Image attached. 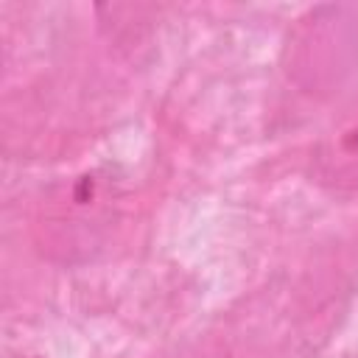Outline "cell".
<instances>
[{
    "mask_svg": "<svg viewBox=\"0 0 358 358\" xmlns=\"http://www.w3.org/2000/svg\"><path fill=\"white\" fill-rule=\"evenodd\" d=\"M117 207V185L109 173L87 171L53 190L45 207L42 249L59 260H78L101 246Z\"/></svg>",
    "mask_w": 358,
    "mask_h": 358,
    "instance_id": "cell-1",
    "label": "cell"
},
{
    "mask_svg": "<svg viewBox=\"0 0 358 358\" xmlns=\"http://www.w3.org/2000/svg\"><path fill=\"white\" fill-rule=\"evenodd\" d=\"M176 358H229V347H227L221 338L204 336V338H199V341L185 344Z\"/></svg>",
    "mask_w": 358,
    "mask_h": 358,
    "instance_id": "cell-3",
    "label": "cell"
},
{
    "mask_svg": "<svg viewBox=\"0 0 358 358\" xmlns=\"http://www.w3.org/2000/svg\"><path fill=\"white\" fill-rule=\"evenodd\" d=\"M310 176L330 190H358V92L322 129L310 151Z\"/></svg>",
    "mask_w": 358,
    "mask_h": 358,
    "instance_id": "cell-2",
    "label": "cell"
}]
</instances>
